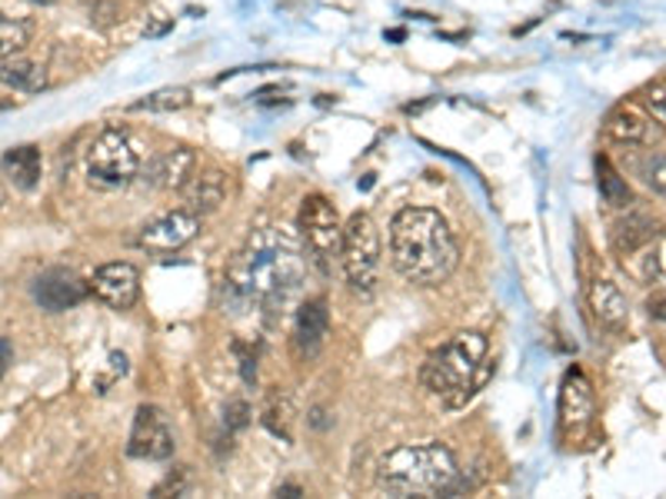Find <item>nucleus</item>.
<instances>
[{
    "instance_id": "31",
    "label": "nucleus",
    "mask_w": 666,
    "mask_h": 499,
    "mask_svg": "<svg viewBox=\"0 0 666 499\" xmlns=\"http://www.w3.org/2000/svg\"><path fill=\"white\" fill-rule=\"evenodd\" d=\"M277 496H300V489H297V486H280Z\"/></svg>"
},
{
    "instance_id": "1",
    "label": "nucleus",
    "mask_w": 666,
    "mask_h": 499,
    "mask_svg": "<svg viewBox=\"0 0 666 499\" xmlns=\"http://www.w3.org/2000/svg\"><path fill=\"white\" fill-rule=\"evenodd\" d=\"M390 264L410 283L437 286L457 270L460 243L437 210L407 207L390 223Z\"/></svg>"
},
{
    "instance_id": "30",
    "label": "nucleus",
    "mask_w": 666,
    "mask_h": 499,
    "mask_svg": "<svg viewBox=\"0 0 666 499\" xmlns=\"http://www.w3.org/2000/svg\"><path fill=\"white\" fill-rule=\"evenodd\" d=\"M646 310H650L653 320H666V299H650V307H646Z\"/></svg>"
},
{
    "instance_id": "13",
    "label": "nucleus",
    "mask_w": 666,
    "mask_h": 499,
    "mask_svg": "<svg viewBox=\"0 0 666 499\" xmlns=\"http://www.w3.org/2000/svg\"><path fill=\"white\" fill-rule=\"evenodd\" d=\"M330 333V310H326V299L313 296L297 310V323H294V343L300 349V357H317L320 346Z\"/></svg>"
},
{
    "instance_id": "7",
    "label": "nucleus",
    "mask_w": 666,
    "mask_h": 499,
    "mask_svg": "<svg viewBox=\"0 0 666 499\" xmlns=\"http://www.w3.org/2000/svg\"><path fill=\"white\" fill-rule=\"evenodd\" d=\"M297 227L307 240V246L313 250L317 257H341V243H344V223L337 207L330 204L326 196L310 193L300 207Z\"/></svg>"
},
{
    "instance_id": "12",
    "label": "nucleus",
    "mask_w": 666,
    "mask_h": 499,
    "mask_svg": "<svg viewBox=\"0 0 666 499\" xmlns=\"http://www.w3.org/2000/svg\"><path fill=\"white\" fill-rule=\"evenodd\" d=\"M87 293H90V283L80 280L67 267L47 270L34 283V299L40 304V310H47V314H64V310L77 307L80 299H87Z\"/></svg>"
},
{
    "instance_id": "20",
    "label": "nucleus",
    "mask_w": 666,
    "mask_h": 499,
    "mask_svg": "<svg viewBox=\"0 0 666 499\" xmlns=\"http://www.w3.org/2000/svg\"><path fill=\"white\" fill-rule=\"evenodd\" d=\"M606 133L613 140H620V143H646L650 140V124L640 111L633 107H620V111H613L610 120H606Z\"/></svg>"
},
{
    "instance_id": "19",
    "label": "nucleus",
    "mask_w": 666,
    "mask_h": 499,
    "mask_svg": "<svg viewBox=\"0 0 666 499\" xmlns=\"http://www.w3.org/2000/svg\"><path fill=\"white\" fill-rule=\"evenodd\" d=\"M0 84L11 87V90H21V93H40L47 87V71L27 57H8L0 61Z\"/></svg>"
},
{
    "instance_id": "2",
    "label": "nucleus",
    "mask_w": 666,
    "mask_h": 499,
    "mask_svg": "<svg viewBox=\"0 0 666 499\" xmlns=\"http://www.w3.org/2000/svg\"><path fill=\"white\" fill-rule=\"evenodd\" d=\"M487 336L477 330L457 333L447 346L426 357L423 363V386L437 393L450 410L463 407L473 393H481L494 373V363L487 360Z\"/></svg>"
},
{
    "instance_id": "5",
    "label": "nucleus",
    "mask_w": 666,
    "mask_h": 499,
    "mask_svg": "<svg viewBox=\"0 0 666 499\" xmlns=\"http://www.w3.org/2000/svg\"><path fill=\"white\" fill-rule=\"evenodd\" d=\"M341 264L347 273V283L370 296L380 273V230L367 214H354L344 223V243H341Z\"/></svg>"
},
{
    "instance_id": "3",
    "label": "nucleus",
    "mask_w": 666,
    "mask_h": 499,
    "mask_svg": "<svg viewBox=\"0 0 666 499\" xmlns=\"http://www.w3.org/2000/svg\"><path fill=\"white\" fill-rule=\"evenodd\" d=\"M380 486L394 496H431L444 492L457 479V457L444 443L400 446L380 460Z\"/></svg>"
},
{
    "instance_id": "26",
    "label": "nucleus",
    "mask_w": 666,
    "mask_h": 499,
    "mask_svg": "<svg viewBox=\"0 0 666 499\" xmlns=\"http://www.w3.org/2000/svg\"><path fill=\"white\" fill-rule=\"evenodd\" d=\"M643 107H646V114H650L656 124L666 127V84H653V87H646V93H643Z\"/></svg>"
},
{
    "instance_id": "27",
    "label": "nucleus",
    "mask_w": 666,
    "mask_h": 499,
    "mask_svg": "<svg viewBox=\"0 0 666 499\" xmlns=\"http://www.w3.org/2000/svg\"><path fill=\"white\" fill-rule=\"evenodd\" d=\"M223 423H227V430H244L251 423V407L244 404V399H233L223 413Z\"/></svg>"
},
{
    "instance_id": "4",
    "label": "nucleus",
    "mask_w": 666,
    "mask_h": 499,
    "mask_svg": "<svg viewBox=\"0 0 666 499\" xmlns=\"http://www.w3.org/2000/svg\"><path fill=\"white\" fill-rule=\"evenodd\" d=\"M230 283L247 299H283L300 283V260L287 246L257 236L236 260Z\"/></svg>"
},
{
    "instance_id": "10",
    "label": "nucleus",
    "mask_w": 666,
    "mask_h": 499,
    "mask_svg": "<svg viewBox=\"0 0 666 499\" xmlns=\"http://www.w3.org/2000/svg\"><path fill=\"white\" fill-rule=\"evenodd\" d=\"M87 283H90V293L111 310H130L140 296V273L133 264H124V260L98 267Z\"/></svg>"
},
{
    "instance_id": "33",
    "label": "nucleus",
    "mask_w": 666,
    "mask_h": 499,
    "mask_svg": "<svg viewBox=\"0 0 666 499\" xmlns=\"http://www.w3.org/2000/svg\"><path fill=\"white\" fill-rule=\"evenodd\" d=\"M30 4H37V8H51V4H57V0H30Z\"/></svg>"
},
{
    "instance_id": "21",
    "label": "nucleus",
    "mask_w": 666,
    "mask_h": 499,
    "mask_svg": "<svg viewBox=\"0 0 666 499\" xmlns=\"http://www.w3.org/2000/svg\"><path fill=\"white\" fill-rule=\"evenodd\" d=\"M597 187H600V196L613 210H627L633 204V193H630L627 180L613 170V164L606 157H597Z\"/></svg>"
},
{
    "instance_id": "32",
    "label": "nucleus",
    "mask_w": 666,
    "mask_h": 499,
    "mask_svg": "<svg viewBox=\"0 0 666 499\" xmlns=\"http://www.w3.org/2000/svg\"><path fill=\"white\" fill-rule=\"evenodd\" d=\"M4 204H8V190H4V183H0V210H4Z\"/></svg>"
},
{
    "instance_id": "15",
    "label": "nucleus",
    "mask_w": 666,
    "mask_h": 499,
    "mask_svg": "<svg viewBox=\"0 0 666 499\" xmlns=\"http://www.w3.org/2000/svg\"><path fill=\"white\" fill-rule=\"evenodd\" d=\"M197 170V154L187 146H177V150H167L161 154L151 167V183L154 187H164V190H183V183L194 177Z\"/></svg>"
},
{
    "instance_id": "25",
    "label": "nucleus",
    "mask_w": 666,
    "mask_h": 499,
    "mask_svg": "<svg viewBox=\"0 0 666 499\" xmlns=\"http://www.w3.org/2000/svg\"><path fill=\"white\" fill-rule=\"evenodd\" d=\"M640 177H643V183H646L653 193L666 196V154H650V157H643V161H640Z\"/></svg>"
},
{
    "instance_id": "22",
    "label": "nucleus",
    "mask_w": 666,
    "mask_h": 499,
    "mask_svg": "<svg viewBox=\"0 0 666 499\" xmlns=\"http://www.w3.org/2000/svg\"><path fill=\"white\" fill-rule=\"evenodd\" d=\"M291 420H294V404H291V396L287 393H273L267 399V410H264V423L270 433L283 436V439H291Z\"/></svg>"
},
{
    "instance_id": "6",
    "label": "nucleus",
    "mask_w": 666,
    "mask_h": 499,
    "mask_svg": "<svg viewBox=\"0 0 666 499\" xmlns=\"http://www.w3.org/2000/svg\"><path fill=\"white\" fill-rule=\"evenodd\" d=\"M137 170H140L137 150L120 127L101 130L98 140H93L87 150V177L98 187H107V190L127 187L137 177Z\"/></svg>"
},
{
    "instance_id": "23",
    "label": "nucleus",
    "mask_w": 666,
    "mask_h": 499,
    "mask_svg": "<svg viewBox=\"0 0 666 499\" xmlns=\"http://www.w3.org/2000/svg\"><path fill=\"white\" fill-rule=\"evenodd\" d=\"M27 40H30L27 24H21V21H14V17H8L4 11H0V61L21 54V50L27 47Z\"/></svg>"
},
{
    "instance_id": "24",
    "label": "nucleus",
    "mask_w": 666,
    "mask_h": 499,
    "mask_svg": "<svg viewBox=\"0 0 666 499\" xmlns=\"http://www.w3.org/2000/svg\"><path fill=\"white\" fill-rule=\"evenodd\" d=\"M190 104V90L187 87H164L157 93H151L148 100H140L137 111H157V114H167V111H183Z\"/></svg>"
},
{
    "instance_id": "11",
    "label": "nucleus",
    "mask_w": 666,
    "mask_h": 499,
    "mask_svg": "<svg viewBox=\"0 0 666 499\" xmlns=\"http://www.w3.org/2000/svg\"><path fill=\"white\" fill-rule=\"evenodd\" d=\"M201 230V217L190 214V210H174V214H164L157 220H151L144 230H140L137 243L151 250V254H174V250L187 246L190 240L197 236Z\"/></svg>"
},
{
    "instance_id": "29",
    "label": "nucleus",
    "mask_w": 666,
    "mask_h": 499,
    "mask_svg": "<svg viewBox=\"0 0 666 499\" xmlns=\"http://www.w3.org/2000/svg\"><path fill=\"white\" fill-rule=\"evenodd\" d=\"M241 370H244V383H254V380H257V357L244 354V349H241Z\"/></svg>"
},
{
    "instance_id": "18",
    "label": "nucleus",
    "mask_w": 666,
    "mask_h": 499,
    "mask_svg": "<svg viewBox=\"0 0 666 499\" xmlns=\"http://www.w3.org/2000/svg\"><path fill=\"white\" fill-rule=\"evenodd\" d=\"M0 167L11 177V183L17 190H34L40 183V170H43V157H40V146L34 143H21L11 146L4 157H0Z\"/></svg>"
},
{
    "instance_id": "9",
    "label": "nucleus",
    "mask_w": 666,
    "mask_h": 499,
    "mask_svg": "<svg viewBox=\"0 0 666 499\" xmlns=\"http://www.w3.org/2000/svg\"><path fill=\"white\" fill-rule=\"evenodd\" d=\"M174 430L161 407H140L133 417L127 453L133 460H170L174 457Z\"/></svg>"
},
{
    "instance_id": "8",
    "label": "nucleus",
    "mask_w": 666,
    "mask_h": 499,
    "mask_svg": "<svg viewBox=\"0 0 666 499\" xmlns=\"http://www.w3.org/2000/svg\"><path fill=\"white\" fill-rule=\"evenodd\" d=\"M593 430V389L580 370H569L560 389V439L584 443Z\"/></svg>"
},
{
    "instance_id": "16",
    "label": "nucleus",
    "mask_w": 666,
    "mask_h": 499,
    "mask_svg": "<svg viewBox=\"0 0 666 499\" xmlns=\"http://www.w3.org/2000/svg\"><path fill=\"white\" fill-rule=\"evenodd\" d=\"M590 310L593 317L606 327V330H624L627 327V296L620 293V286L610 280H597L590 286Z\"/></svg>"
},
{
    "instance_id": "17",
    "label": "nucleus",
    "mask_w": 666,
    "mask_h": 499,
    "mask_svg": "<svg viewBox=\"0 0 666 499\" xmlns=\"http://www.w3.org/2000/svg\"><path fill=\"white\" fill-rule=\"evenodd\" d=\"M653 236H656V220L640 214V210H633V214H627L620 223L613 227V254L627 260V257L637 254V250L653 243Z\"/></svg>"
},
{
    "instance_id": "14",
    "label": "nucleus",
    "mask_w": 666,
    "mask_h": 499,
    "mask_svg": "<svg viewBox=\"0 0 666 499\" xmlns=\"http://www.w3.org/2000/svg\"><path fill=\"white\" fill-rule=\"evenodd\" d=\"M223 200H227V177L220 170L194 174L183 183V210L197 214V217L214 214Z\"/></svg>"
},
{
    "instance_id": "28",
    "label": "nucleus",
    "mask_w": 666,
    "mask_h": 499,
    "mask_svg": "<svg viewBox=\"0 0 666 499\" xmlns=\"http://www.w3.org/2000/svg\"><path fill=\"white\" fill-rule=\"evenodd\" d=\"M11 363H14V346H11L8 336H0V380H4V373H8Z\"/></svg>"
}]
</instances>
